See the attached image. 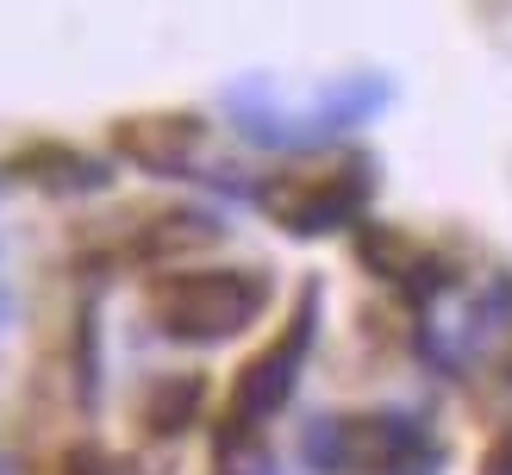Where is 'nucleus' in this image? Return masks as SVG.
I'll return each mask as SVG.
<instances>
[{"mask_svg": "<svg viewBox=\"0 0 512 475\" xmlns=\"http://www.w3.org/2000/svg\"><path fill=\"white\" fill-rule=\"evenodd\" d=\"M300 457L319 475H413L431 463V438L413 413H319L300 432Z\"/></svg>", "mask_w": 512, "mask_h": 475, "instance_id": "2", "label": "nucleus"}, {"mask_svg": "<svg viewBox=\"0 0 512 475\" xmlns=\"http://www.w3.org/2000/svg\"><path fill=\"white\" fill-rule=\"evenodd\" d=\"M194 400H200V382H163L157 394L144 400V413L157 432H182V425L194 419Z\"/></svg>", "mask_w": 512, "mask_h": 475, "instance_id": "8", "label": "nucleus"}, {"mask_svg": "<svg viewBox=\"0 0 512 475\" xmlns=\"http://www.w3.org/2000/svg\"><path fill=\"white\" fill-rule=\"evenodd\" d=\"M25 182H38V188H57V194H82V188H107V163H94L82 157V150H38V157H25L19 163Z\"/></svg>", "mask_w": 512, "mask_h": 475, "instance_id": "7", "label": "nucleus"}, {"mask_svg": "<svg viewBox=\"0 0 512 475\" xmlns=\"http://www.w3.org/2000/svg\"><path fill=\"white\" fill-rule=\"evenodd\" d=\"M69 475H113V469H100V457H75V469Z\"/></svg>", "mask_w": 512, "mask_h": 475, "instance_id": "11", "label": "nucleus"}, {"mask_svg": "<svg viewBox=\"0 0 512 475\" xmlns=\"http://www.w3.org/2000/svg\"><path fill=\"white\" fill-rule=\"evenodd\" d=\"M194 138H200L194 113H138V119H125L113 132V144L144 169H188Z\"/></svg>", "mask_w": 512, "mask_h": 475, "instance_id": "6", "label": "nucleus"}, {"mask_svg": "<svg viewBox=\"0 0 512 475\" xmlns=\"http://www.w3.org/2000/svg\"><path fill=\"white\" fill-rule=\"evenodd\" d=\"M0 325H7V294H0Z\"/></svg>", "mask_w": 512, "mask_h": 475, "instance_id": "12", "label": "nucleus"}, {"mask_svg": "<svg viewBox=\"0 0 512 475\" xmlns=\"http://www.w3.org/2000/svg\"><path fill=\"white\" fill-rule=\"evenodd\" d=\"M488 475H512V438L494 444V457H488Z\"/></svg>", "mask_w": 512, "mask_h": 475, "instance_id": "10", "label": "nucleus"}, {"mask_svg": "<svg viewBox=\"0 0 512 475\" xmlns=\"http://www.w3.org/2000/svg\"><path fill=\"white\" fill-rule=\"evenodd\" d=\"M313 307H319V294L306 288V294H300V307H294V325L263 350V357H250V363H244L238 388H232L225 444H244L263 419H275L281 407H288V394H294V382H300V363H306V344H313Z\"/></svg>", "mask_w": 512, "mask_h": 475, "instance_id": "5", "label": "nucleus"}, {"mask_svg": "<svg viewBox=\"0 0 512 475\" xmlns=\"http://www.w3.org/2000/svg\"><path fill=\"white\" fill-rule=\"evenodd\" d=\"M269 307V282L256 269H175L150 288L157 332L175 344H225Z\"/></svg>", "mask_w": 512, "mask_h": 475, "instance_id": "3", "label": "nucleus"}, {"mask_svg": "<svg viewBox=\"0 0 512 475\" xmlns=\"http://www.w3.org/2000/svg\"><path fill=\"white\" fill-rule=\"evenodd\" d=\"M369 200V163L338 157V163H294L263 188V207L275 225H288L294 238H325L350 225Z\"/></svg>", "mask_w": 512, "mask_h": 475, "instance_id": "4", "label": "nucleus"}, {"mask_svg": "<svg viewBox=\"0 0 512 475\" xmlns=\"http://www.w3.org/2000/svg\"><path fill=\"white\" fill-rule=\"evenodd\" d=\"M219 475H281L263 450H250V438L244 444H225V463H219Z\"/></svg>", "mask_w": 512, "mask_h": 475, "instance_id": "9", "label": "nucleus"}, {"mask_svg": "<svg viewBox=\"0 0 512 475\" xmlns=\"http://www.w3.org/2000/svg\"><path fill=\"white\" fill-rule=\"evenodd\" d=\"M394 100V82L375 69H356V75H338V82H319L294 94L288 82H269V75H250L225 94V107H232V125L263 144V150H319L331 138L356 132V125H369L381 107Z\"/></svg>", "mask_w": 512, "mask_h": 475, "instance_id": "1", "label": "nucleus"}]
</instances>
